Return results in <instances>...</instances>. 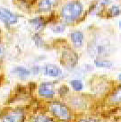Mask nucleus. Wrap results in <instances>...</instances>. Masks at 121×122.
I'll use <instances>...</instances> for the list:
<instances>
[{"label":"nucleus","mask_w":121,"mask_h":122,"mask_svg":"<svg viewBox=\"0 0 121 122\" xmlns=\"http://www.w3.org/2000/svg\"><path fill=\"white\" fill-rule=\"evenodd\" d=\"M83 13V5L79 2L68 3L62 8V16L67 22H74Z\"/></svg>","instance_id":"f257e3e1"},{"label":"nucleus","mask_w":121,"mask_h":122,"mask_svg":"<svg viewBox=\"0 0 121 122\" xmlns=\"http://www.w3.org/2000/svg\"><path fill=\"white\" fill-rule=\"evenodd\" d=\"M49 110L56 117L60 119H68L70 118V112L66 107L58 102H53L50 104Z\"/></svg>","instance_id":"f03ea898"},{"label":"nucleus","mask_w":121,"mask_h":122,"mask_svg":"<svg viewBox=\"0 0 121 122\" xmlns=\"http://www.w3.org/2000/svg\"><path fill=\"white\" fill-rule=\"evenodd\" d=\"M0 21L7 24H14L18 21V16L5 8H0Z\"/></svg>","instance_id":"7ed1b4c3"},{"label":"nucleus","mask_w":121,"mask_h":122,"mask_svg":"<svg viewBox=\"0 0 121 122\" xmlns=\"http://www.w3.org/2000/svg\"><path fill=\"white\" fill-rule=\"evenodd\" d=\"M62 62L65 66L73 67L77 62V56L72 50H66L63 53L62 56Z\"/></svg>","instance_id":"20e7f679"},{"label":"nucleus","mask_w":121,"mask_h":122,"mask_svg":"<svg viewBox=\"0 0 121 122\" xmlns=\"http://www.w3.org/2000/svg\"><path fill=\"white\" fill-rule=\"evenodd\" d=\"M39 93L40 95L47 98H50L54 95V84L52 83H43L40 85L39 88Z\"/></svg>","instance_id":"39448f33"},{"label":"nucleus","mask_w":121,"mask_h":122,"mask_svg":"<svg viewBox=\"0 0 121 122\" xmlns=\"http://www.w3.org/2000/svg\"><path fill=\"white\" fill-rule=\"evenodd\" d=\"M23 119V113L22 111H14L6 115L3 118V122H22Z\"/></svg>","instance_id":"423d86ee"},{"label":"nucleus","mask_w":121,"mask_h":122,"mask_svg":"<svg viewBox=\"0 0 121 122\" xmlns=\"http://www.w3.org/2000/svg\"><path fill=\"white\" fill-rule=\"evenodd\" d=\"M44 73L47 76H52V77H57L62 74L61 69L57 66L56 65H52V64H49L45 66L44 68Z\"/></svg>","instance_id":"0eeeda50"},{"label":"nucleus","mask_w":121,"mask_h":122,"mask_svg":"<svg viewBox=\"0 0 121 122\" xmlns=\"http://www.w3.org/2000/svg\"><path fill=\"white\" fill-rule=\"evenodd\" d=\"M57 4V0H40L39 8L40 11H49Z\"/></svg>","instance_id":"6e6552de"},{"label":"nucleus","mask_w":121,"mask_h":122,"mask_svg":"<svg viewBox=\"0 0 121 122\" xmlns=\"http://www.w3.org/2000/svg\"><path fill=\"white\" fill-rule=\"evenodd\" d=\"M71 41L76 47H81L83 41V34L81 31H74L71 33Z\"/></svg>","instance_id":"1a4fd4ad"},{"label":"nucleus","mask_w":121,"mask_h":122,"mask_svg":"<svg viewBox=\"0 0 121 122\" xmlns=\"http://www.w3.org/2000/svg\"><path fill=\"white\" fill-rule=\"evenodd\" d=\"M14 73L16 74L17 76L21 77V78H26L30 76V71L28 69L24 68L23 66H18V67H15L14 69Z\"/></svg>","instance_id":"9d476101"},{"label":"nucleus","mask_w":121,"mask_h":122,"mask_svg":"<svg viewBox=\"0 0 121 122\" xmlns=\"http://www.w3.org/2000/svg\"><path fill=\"white\" fill-rule=\"evenodd\" d=\"M95 66L97 67H102V68H110L112 66V63L108 60H95Z\"/></svg>","instance_id":"9b49d317"},{"label":"nucleus","mask_w":121,"mask_h":122,"mask_svg":"<svg viewBox=\"0 0 121 122\" xmlns=\"http://www.w3.org/2000/svg\"><path fill=\"white\" fill-rule=\"evenodd\" d=\"M70 84L72 85V87L74 90H76V91L79 92L81 90H83V83L81 82L80 80H72L70 82Z\"/></svg>","instance_id":"f8f14e48"},{"label":"nucleus","mask_w":121,"mask_h":122,"mask_svg":"<svg viewBox=\"0 0 121 122\" xmlns=\"http://www.w3.org/2000/svg\"><path fill=\"white\" fill-rule=\"evenodd\" d=\"M111 101L113 102H121V87L113 94Z\"/></svg>","instance_id":"ddd939ff"},{"label":"nucleus","mask_w":121,"mask_h":122,"mask_svg":"<svg viewBox=\"0 0 121 122\" xmlns=\"http://www.w3.org/2000/svg\"><path fill=\"white\" fill-rule=\"evenodd\" d=\"M51 30H53L54 32H56V33H60V32H63L65 30V26L63 24H60V23H58V24H55L53 26L51 27Z\"/></svg>","instance_id":"4468645a"},{"label":"nucleus","mask_w":121,"mask_h":122,"mask_svg":"<svg viewBox=\"0 0 121 122\" xmlns=\"http://www.w3.org/2000/svg\"><path fill=\"white\" fill-rule=\"evenodd\" d=\"M30 23L34 24L37 29L39 28H41L43 25H44V23H43V21L41 19H40V18H37V19H33L32 21H30Z\"/></svg>","instance_id":"2eb2a0df"},{"label":"nucleus","mask_w":121,"mask_h":122,"mask_svg":"<svg viewBox=\"0 0 121 122\" xmlns=\"http://www.w3.org/2000/svg\"><path fill=\"white\" fill-rule=\"evenodd\" d=\"M35 122H54L52 119L46 116H39L35 119Z\"/></svg>","instance_id":"dca6fc26"},{"label":"nucleus","mask_w":121,"mask_h":122,"mask_svg":"<svg viewBox=\"0 0 121 122\" xmlns=\"http://www.w3.org/2000/svg\"><path fill=\"white\" fill-rule=\"evenodd\" d=\"M110 12L112 16H117V15H118L120 14V9H119V7L117 6V5H113V6H111V8L110 9Z\"/></svg>","instance_id":"f3484780"},{"label":"nucleus","mask_w":121,"mask_h":122,"mask_svg":"<svg viewBox=\"0 0 121 122\" xmlns=\"http://www.w3.org/2000/svg\"><path fill=\"white\" fill-rule=\"evenodd\" d=\"M80 122H100L97 119H93V118H84V119H82Z\"/></svg>","instance_id":"a211bd4d"},{"label":"nucleus","mask_w":121,"mask_h":122,"mask_svg":"<svg viewBox=\"0 0 121 122\" xmlns=\"http://www.w3.org/2000/svg\"><path fill=\"white\" fill-rule=\"evenodd\" d=\"M5 53V49L3 46H0V57H2Z\"/></svg>","instance_id":"6ab92c4d"},{"label":"nucleus","mask_w":121,"mask_h":122,"mask_svg":"<svg viewBox=\"0 0 121 122\" xmlns=\"http://www.w3.org/2000/svg\"><path fill=\"white\" fill-rule=\"evenodd\" d=\"M118 78H119V80H121V74L119 75V76H118Z\"/></svg>","instance_id":"aec40b11"},{"label":"nucleus","mask_w":121,"mask_h":122,"mask_svg":"<svg viewBox=\"0 0 121 122\" xmlns=\"http://www.w3.org/2000/svg\"><path fill=\"white\" fill-rule=\"evenodd\" d=\"M119 26H120V28H121V21H120V23H119Z\"/></svg>","instance_id":"412c9836"}]
</instances>
